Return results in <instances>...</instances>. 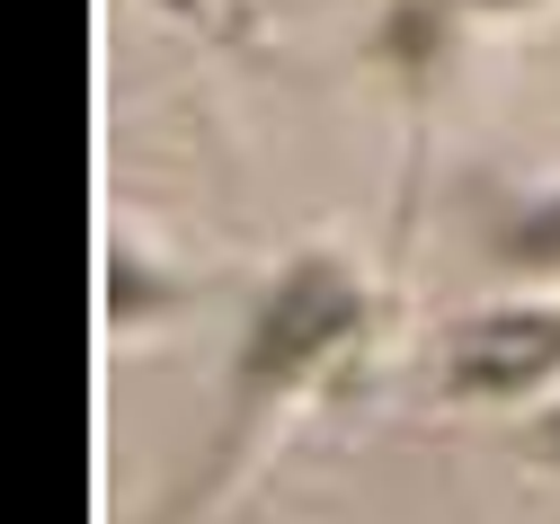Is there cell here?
<instances>
[{
  "label": "cell",
  "instance_id": "obj_3",
  "mask_svg": "<svg viewBox=\"0 0 560 524\" xmlns=\"http://www.w3.org/2000/svg\"><path fill=\"white\" fill-rule=\"evenodd\" d=\"M508 249H516V258H542V267H560V205L525 213L516 232H508Z\"/></svg>",
  "mask_w": 560,
  "mask_h": 524
},
{
  "label": "cell",
  "instance_id": "obj_2",
  "mask_svg": "<svg viewBox=\"0 0 560 524\" xmlns=\"http://www.w3.org/2000/svg\"><path fill=\"white\" fill-rule=\"evenodd\" d=\"M560 364V312H499L454 338V383L463 392H516Z\"/></svg>",
  "mask_w": 560,
  "mask_h": 524
},
{
  "label": "cell",
  "instance_id": "obj_1",
  "mask_svg": "<svg viewBox=\"0 0 560 524\" xmlns=\"http://www.w3.org/2000/svg\"><path fill=\"white\" fill-rule=\"evenodd\" d=\"M347 284L338 276H320V267H303L285 293L267 303V321H258V338H249V383H276V373H294L303 356H329V338L347 329Z\"/></svg>",
  "mask_w": 560,
  "mask_h": 524
}]
</instances>
